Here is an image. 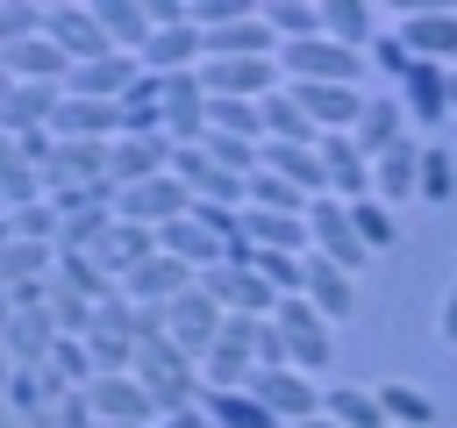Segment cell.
<instances>
[{"label": "cell", "mask_w": 457, "mask_h": 428, "mask_svg": "<svg viewBox=\"0 0 457 428\" xmlns=\"http://www.w3.org/2000/svg\"><path fill=\"white\" fill-rule=\"evenodd\" d=\"M86 399H93V414H100V421H136V428H157V421H164V407L143 392V378H136V371L93 378V385H86Z\"/></svg>", "instance_id": "cell-12"}, {"label": "cell", "mask_w": 457, "mask_h": 428, "mask_svg": "<svg viewBox=\"0 0 457 428\" xmlns=\"http://www.w3.org/2000/svg\"><path fill=\"white\" fill-rule=\"evenodd\" d=\"M200 78H207L214 100H271V93L286 86L278 57H207Z\"/></svg>", "instance_id": "cell-4"}, {"label": "cell", "mask_w": 457, "mask_h": 428, "mask_svg": "<svg viewBox=\"0 0 457 428\" xmlns=\"http://www.w3.org/2000/svg\"><path fill=\"white\" fill-rule=\"evenodd\" d=\"M221 321H228V307H221L207 285H193V292L171 300V342H179L186 357H207V350L221 342Z\"/></svg>", "instance_id": "cell-8"}, {"label": "cell", "mask_w": 457, "mask_h": 428, "mask_svg": "<svg viewBox=\"0 0 457 428\" xmlns=\"http://www.w3.org/2000/svg\"><path fill=\"white\" fill-rule=\"evenodd\" d=\"M93 14H100V29H107V43L114 50H129V57H143L150 50V7H136V0H93Z\"/></svg>", "instance_id": "cell-27"}, {"label": "cell", "mask_w": 457, "mask_h": 428, "mask_svg": "<svg viewBox=\"0 0 457 428\" xmlns=\"http://www.w3.org/2000/svg\"><path fill=\"white\" fill-rule=\"evenodd\" d=\"M100 428H136V421H100Z\"/></svg>", "instance_id": "cell-50"}, {"label": "cell", "mask_w": 457, "mask_h": 428, "mask_svg": "<svg viewBox=\"0 0 457 428\" xmlns=\"http://www.w3.org/2000/svg\"><path fill=\"white\" fill-rule=\"evenodd\" d=\"M378 407H386V428H428L436 421V399L421 385H407V378H386L378 385Z\"/></svg>", "instance_id": "cell-36"}, {"label": "cell", "mask_w": 457, "mask_h": 428, "mask_svg": "<svg viewBox=\"0 0 457 428\" xmlns=\"http://www.w3.org/2000/svg\"><path fill=\"white\" fill-rule=\"evenodd\" d=\"M114 214H121V221H136V228H171V221H186V214H193V193L164 171V178H150V185H121Z\"/></svg>", "instance_id": "cell-7"}, {"label": "cell", "mask_w": 457, "mask_h": 428, "mask_svg": "<svg viewBox=\"0 0 457 428\" xmlns=\"http://www.w3.org/2000/svg\"><path fill=\"white\" fill-rule=\"evenodd\" d=\"M400 43L414 50V64H457V14L414 7V14H400Z\"/></svg>", "instance_id": "cell-14"}, {"label": "cell", "mask_w": 457, "mask_h": 428, "mask_svg": "<svg viewBox=\"0 0 457 428\" xmlns=\"http://www.w3.org/2000/svg\"><path fill=\"white\" fill-rule=\"evenodd\" d=\"M307 235H314V257H328V264H343L350 278L371 264V250H364V235H357V221H350V200H336V193H321L314 207H307Z\"/></svg>", "instance_id": "cell-3"}, {"label": "cell", "mask_w": 457, "mask_h": 428, "mask_svg": "<svg viewBox=\"0 0 457 428\" xmlns=\"http://www.w3.org/2000/svg\"><path fill=\"white\" fill-rule=\"evenodd\" d=\"M214 350H236V357H250V364H257V350H264V321H257V314H228Z\"/></svg>", "instance_id": "cell-44"}, {"label": "cell", "mask_w": 457, "mask_h": 428, "mask_svg": "<svg viewBox=\"0 0 457 428\" xmlns=\"http://www.w3.org/2000/svg\"><path fill=\"white\" fill-rule=\"evenodd\" d=\"M93 300L86 292H71V285H50V321H57V335H93Z\"/></svg>", "instance_id": "cell-41"}, {"label": "cell", "mask_w": 457, "mask_h": 428, "mask_svg": "<svg viewBox=\"0 0 457 428\" xmlns=\"http://www.w3.org/2000/svg\"><path fill=\"white\" fill-rule=\"evenodd\" d=\"M157 250H164V257H179V264H193V271H214V264H221V235H214V228H200L193 214H186V221H171V228H157Z\"/></svg>", "instance_id": "cell-30"}, {"label": "cell", "mask_w": 457, "mask_h": 428, "mask_svg": "<svg viewBox=\"0 0 457 428\" xmlns=\"http://www.w3.org/2000/svg\"><path fill=\"white\" fill-rule=\"evenodd\" d=\"M364 50H343L328 36H307V43H278V71L286 86H357L364 78Z\"/></svg>", "instance_id": "cell-2"}, {"label": "cell", "mask_w": 457, "mask_h": 428, "mask_svg": "<svg viewBox=\"0 0 457 428\" xmlns=\"http://www.w3.org/2000/svg\"><path fill=\"white\" fill-rule=\"evenodd\" d=\"M393 93H400L407 121H443L450 114V64H414Z\"/></svg>", "instance_id": "cell-23"}, {"label": "cell", "mask_w": 457, "mask_h": 428, "mask_svg": "<svg viewBox=\"0 0 457 428\" xmlns=\"http://www.w3.org/2000/svg\"><path fill=\"white\" fill-rule=\"evenodd\" d=\"M50 136H57V143H114V136H121V107H114V100H79V93H64Z\"/></svg>", "instance_id": "cell-15"}, {"label": "cell", "mask_w": 457, "mask_h": 428, "mask_svg": "<svg viewBox=\"0 0 457 428\" xmlns=\"http://www.w3.org/2000/svg\"><path fill=\"white\" fill-rule=\"evenodd\" d=\"M207 64V36L186 21V29H157L150 36V50H143V71H157V78H171V71H200Z\"/></svg>", "instance_id": "cell-22"}, {"label": "cell", "mask_w": 457, "mask_h": 428, "mask_svg": "<svg viewBox=\"0 0 457 428\" xmlns=\"http://www.w3.org/2000/svg\"><path fill=\"white\" fill-rule=\"evenodd\" d=\"M271 321H278V335H286L293 371H307V378H314V371H328V350H336V342H328V321H321L300 292H293V300H278V314H271Z\"/></svg>", "instance_id": "cell-5"}, {"label": "cell", "mask_w": 457, "mask_h": 428, "mask_svg": "<svg viewBox=\"0 0 457 428\" xmlns=\"http://www.w3.org/2000/svg\"><path fill=\"white\" fill-rule=\"evenodd\" d=\"M364 57H371V64H378V71H386V78H393V86H400V78H407V71H414V50H407V43H400V29H393V36H386V29H378V43H371V50H364Z\"/></svg>", "instance_id": "cell-45"}, {"label": "cell", "mask_w": 457, "mask_h": 428, "mask_svg": "<svg viewBox=\"0 0 457 428\" xmlns=\"http://www.w3.org/2000/svg\"><path fill=\"white\" fill-rule=\"evenodd\" d=\"M121 136H164V78L157 71H143L121 93Z\"/></svg>", "instance_id": "cell-31"}, {"label": "cell", "mask_w": 457, "mask_h": 428, "mask_svg": "<svg viewBox=\"0 0 457 428\" xmlns=\"http://www.w3.org/2000/svg\"><path fill=\"white\" fill-rule=\"evenodd\" d=\"M350 221H357V235H364V250H371V257L400 243V221H393V207H386V200H357V207H350Z\"/></svg>", "instance_id": "cell-40"}, {"label": "cell", "mask_w": 457, "mask_h": 428, "mask_svg": "<svg viewBox=\"0 0 457 428\" xmlns=\"http://www.w3.org/2000/svg\"><path fill=\"white\" fill-rule=\"evenodd\" d=\"M321 414H328L336 428H386L378 385H328V392H321Z\"/></svg>", "instance_id": "cell-33"}, {"label": "cell", "mask_w": 457, "mask_h": 428, "mask_svg": "<svg viewBox=\"0 0 457 428\" xmlns=\"http://www.w3.org/2000/svg\"><path fill=\"white\" fill-rule=\"evenodd\" d=\"M321 171H328V193L336 200H371V157L357 150V136H321Z\"/></svg>", "instance_id": "cell-18"}, {"label": "cell", "mask_w": 457, "mask_h": 428, "mask_svg": "<svg viewBox=\"0 0 457 428\" xmlns=\"http://www.w3.org/2000/svg\"><path fill=\"white\" fill-rule=\"evenodd\" d=\"M421 200H457V157L443 143H421Z\"/></svg>", "instance_id": "cell-39"}, {"label": "cell", "mask_w": 457, "mask_h": 428, "mask_svg": "<svg viewBox=\"0 0 457 428\" xmlns=\"http://www.w3.org/2000/svg\"><path fill=\"white\" fill-rule=\"evenodd\" d=\"M450 114H457V64H450Z\"/></svg>", "instance_id": "cell-49"}, {"label": "cell", "mask_w": 457, "mask_h": 428, "mask_svg": "<svg viewBox=\"0 0 457 428\" xmlns=\"http://www.w3.org/2000/svg\"><path fill=\"white\" fill-rule=\"evenodd\" d=\"M243 392H257V399L278 414V428H286V421H314V414H321V385H314L307 371H293V364H286V371H257Z\"/></svg>", "instance_id": "cell-11"}, {"label": "cell", "mask_w": 457, "mask_h": 428, "mask_svg": "<svg viewBox=\"0 0 457 428\" xmlns=\"http://www.w3.org/2000/svg\"><path fill=\"white\" fill-rule=\"evenodd\" d=\"M407 193H421V143H393V150L371 164V200L400 207Z\"/></svg>", "instance_id": "cell-25"}, {"label": "cell", "mask_w": 457, "mask_h": 428, "mask_svg": "<svg viewBox=\"0 0 457 428\" xmlns=\"http://www.w3.org/2000/svg\"><path fill=\"white\" fill-rule=\"evenodd\" d=\"M43 36L71 57V64H93V57H114V43H107V29H100V14L93 7H50V21H43Z\"/></svg>", "instance_id": "cell-13"}, {"label": "cell", "mask_w": 457, "mask_h": 428, "mask_svg": "<svg viewBox=\"0 0 457 428\" xmlns=\"http://www.w3.org/2000/svg\"><path fill=\"white\" fill-rule=\"evenodd\" d=\"M57 285H71V292H86L93 307L121 292V285H114L107 271H100V257H93V250H57Z\"/></svg>", "instance_id": "cell-35"}, {"label": "cell", "mask_w": 457, "mask_h": 428, "mask_svg": "<svg viewBox=\"0 0 457 428\" xmlns=\"http://www.w3.org/2000/svg\"><path fill=\"white\" fill-rule=\"evenodd\" d=\"M300 300L336 328V321H350V314H357V278H350L343 264H328V257H307V292H300Z\"/></svg>", "instance_id": "cell-19"}, {"label": "cell", "mask_w": 457, "mask_h": 428, "mask_svg": "<svg viewBox=\"0 0 457 428\" xmlns=\"http://www.w3.org/2000/svg\"><path fill=\"white\" fill-rule=\"evenodd\" d=\"M57 107H64V86H7V78H0V128H7V136L50 128Z\"/></svg>", "instance_id": "cell-17"}, {"label": "cell", "mask_w": 457, "mask_h": 428, "mask_svg": "<svg viewBox=\"0 0 457 428\" xmlns=\"http://www.w3.org/2000/svg\"><path fill=\"white\" fill-rule=\"evenodd\" d=\"M43 21H50V7H36V0H0V50L43 36Z\"/></svg>", "instance_id": "cell-42"}, {"label": "cell", "mask_w": 457, "mask_h": 428, "mask_svg": "<svg viewBox=\"0 0 457 428\" xmlns=\"http://www.w3.org/2000/svg\"><path fill=\"white\" fill-rule=\"evenodd\" d=\"M264 21H271L278 43H307V36H321V7H314V0H271Z\"/></svg>", "instance_id": "cell-37"}, {"label": "cell", "mask_w": 457, "mask_h": 428, "mask_svg": "<svg viewBox=\"0 0 457 428\" xmlns=\"http://www.w3.org/2000/svg\"><path fill=\"white\" fill-rule=\"evenodd\" d=\"M143 78V57H129V50H114V57H93V64H71V86L64 93H79V100H114L121 107V93Z\"/></svg>", "instance_id": "cell-16"}, {"label": "cell", "mask_w": 457, "mask_h": 428, "mask_svg": "<svg viewBox=\"0 0 457 428\" xmlns=\"http://www.w3.org/2000/svg\"><path fill=\"white\" fill-rule=\"evenodd\" d=\"M36 200H50V171L29 164L14 143H0V207L21 214V207H36Z\"/></svg>", "instance_id": "cell-26"}, {"label": "cell", "mask_w": 457, "mask_h": 428, "mask_svg": "<svg viewBox=\"0 0 457 428\" xmlns=\"http://www.w3.org/2000/svg\"><path fill=\"white\" fill-rule=\"evenodd\" d=\"M250 207H264V214H307L314 200H307L293 178H278V171H257V178H250Z\"/></svg>", "instance_id": "cell-38"}, {"label": "cell", "mask_w": 457, "mask_h": 428, "mask_svg": "<svg viewBox=\"0 0 457 428\" xmlns=\"http://www.w3.org/2000/svg\"><path fill=\"white\" fill-rule=\"evenodd\" d=\"M157 428H214V421H207V414H200V407H186V414H164V421H157Z\"/></svg>", "instance_id": "cell-46"}, {"label": "cell", "mask_w": 457, "mask_h": 428, "mask_svg": "<svg viewBox=\"0 0 457 428\" xmlns=\"http://www.w3.org/2000/svg\"><path fill=\"white\" fill-rule=\"evenodd\" d=\"M171 136H114V185H150L171 171Z\"/></svg>", "instance_id": "cell-20"}, {"label": "cell", "mask_w": 457, "mask_h": 428, "mask_svg": "<svg viewBox=\"0 0 457 428\" xmlns=\"http://www.w3.org/2000/svg\"><path fill=\"white\" fill-rule=\"evenodd\" d=\"M43 407H50L43 371H7V421H29V414H43Z\"/></svg>", "instance_id": "cell-43"}, {"label": "cell", "mask_w": 457, "mask_h": 428, "mask_svg": "<svg viewBox=\"0 0 457 428\" xmlns=\"http://www.w3.org/2000/svg\"><path fill=\"white\" fill-rule=\"evenodd\" d=\"M0 78L7 86H71V57L50 36H29V43H7L0 50Z\"/></svg>", "instance_id": "cell-9"}, {"label": "cell", "mask_w": 457, "mask_h": 428, "mask_svg": "<svg viewBox=\"0 0 457 428\" xmlns=\"http://www.w3.org/2000/svg\"><path fill=\"white\" fill-rule=\"evenodd\" d=\"M200 285H207L228 314H257V321H271V314H278V292L264 285V271H257V264H250V271H243V264H214V271H200Z\"/></svg>", "instance_id": "cell-10"}, {"label": "cell", "mask_w": 457, "mask_h": 428, "mask_svg": "<svg viewBox=\"0 0 457 428\" xmlns=\"http://www.w3.org/2000/svg\"><path fill=\"white\" fill-rule=\"evenodd\" d=\"M200 414L214 428H278V414L257 399V392H200Z\"/></svg>", "instance_id": "cell-34"}, {"label": "cell", "mask_w": 457, "mask_h": 428, "mask_svg": "<svg viewBox=\"0 0 457 428\" xmlns=\"http://www.w3.org/2000/svg\"><path fill=\"white\" fill-rule=\"evenodd\" d=\"M136 378H143V392H150L164 414H186V407H200V392H207L200 357H186L179 342H143V350H136Z\"/></svg>", "instance_id": "cell-1"}, {"label": "cell", "mask_w": 457, "mask_h": 428, "mask_svg": "<svg viewBox=\"0 0 457 428\" xmlns=\"http://www.w3.org/2000/svg\"><path fill=\"white\" fill-rule=\"evenodd\" d=\"M286 428H336V421H328V414H314V421H286Z\"/></svg>", "instance_id": "cell-48"}, {"label": "cell", "mask_w": 457, "mask_h": 428, "mask_svg": "<svg viewBox=\"0 0 457 428\" xmlns=\"http://www.w3.org/2000/svg\"><path fill=\"white\" fill-rule=\"evenodd\" d=\"M264 143H293V150H321V128L307 121V107L278 86L271 100H264Z\"/></svg>", "instance_id": "cell-29"}, {"label": "cell", "mask_w": 457, "mask_h": 428, "mask_svg": "<svg viewBox=\"0 0 457 428\" xmlns=\"http://www.w3.org/2000/svg\"><path fill=\"white\" fill-rule=\"evenodd\" d=\"M0 342H7V371H43V364H50V350H57L64 335H57L50 307H7Z\"/></svg>", "instance_id": "cell-6"}, {"label": "cell", "mask_w": 457, "mask_h": 428, "mask_svg": "<svg viewBox=\"0 0 457 428\" xmlns=\"http://www.w3.org/2000/svg\"><path fill=\"white\" fill-rule=\"evenodd\" d=\"M443 342H457V285L443 292Z\"/></svg>", "instance_id": "cell-47"}, {"label": "cell", "mask_w": 457, "mask_h": 428, "mask_svg": "<svg viewBox=\"0 0 457 428\" xmlns=\"http://www.w3.org/2000/svg\"><path fill=\"white\" fill-rule=\"evenodd\" d=\"M321 36L343 50H371L378 43V14L364 0H321Z\"/></svg>", "instance_id": "cell-28"}, {"label": "cell", "mask_w": 457, "mask_h": 428, "mask_svg": "<svg viewBox=\"0 0 457 428\" xmlns=\"http://www.w3.org/2000/svg\"><path fill=\"white\" fill-rule=\"evenodd\" d=\"M93 257H100V271H107V278L121 285L129 271H143V264L157 257V228H136V221H114V228L100 235V250H93Z\"/></svg>", "instance_id": "cell-21"}, {"label": "cell", "mask_w": 457, "mask_h": 428, "mask_svg": "<svg viewBox=\"0 0 457 428\" xmlns=\"http://www.w3.org/2000/svg\"><path fill=\"white\" fill-rule=\"evenodd\" d=\"M357 136V150L378 164L393 143H407V107H400V93H378V100H364V121L350 128Z\"/></svg>", "instance_id": "cell-24"}, {"label": "cell", "mask_w": 457, "mask_h": 428, "mask_svg": "<svg viewBox=\"0 0 457 428\" xmlns=\"http://www.w3.org/2000/svg\"><path fill=\"white\" fill-rule=\"evenodd\" d=\"M57 278V243H0V285H43Z\"/></svg>", "instance_id": "cell-32"}]
</instances>
